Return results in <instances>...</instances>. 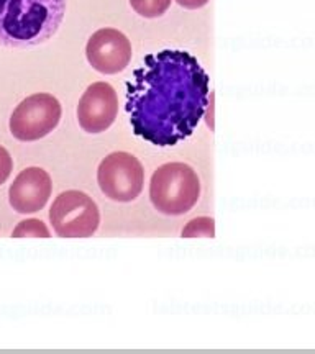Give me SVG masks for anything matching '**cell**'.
<instances>
[{
  "instance_id": "obj_11",
  "label": "cell",
  "mask_w": 315,
  "mask_h": 354,
  "mask_svg": "<svg viewBox=\"0 0 315 354\" xmlns=\"http://www.w3.org/2000/svg\"><path fill=\"white\" fill-rule=\"evenodd\" d=\"M215 234V221L210 216H199V218L190 220L188 227L183 230L184 238H194V236H207L214 238Z\"/></svg>"
},
{
  "instance_id": "obj_4",
  "label": "cell",
  "mask_w": 315,
  "mask_h": 354,
  "mask_svg": "<svg viewBox=\"0 0 315 354\" xmlns=\"http://www.w3.org/2000/svg\"><path fill=\"white\" fill-rule=\"evenodd\" d=\"M50 221L57 236L87 238L99 228L100 212L87 194L81 190H66L53 202Z\"/></svg>"
},
{
  "instance_id": "obj_10",
  "label": "cell",
  "mask_w": 315,
  "mask_h": 354,
  "mask_svg": "<svg viewBox=\"0 0 315 354\" xmlns=\"http://www.w3.org/2000/svg\"><path fill=\"white\" fill-rule=\"evenodd\" d=\"M172 0H130L133 10L145 19H158L171 7Z\"/></svg>"
},
{
  "instance_id": "obj_8",
  "label": "cell",
  "mask_w": 315,
  "mask_h": 354,
  "mask_svg": "<svg viewBox=\"0 0 315 354\" xmlns=\"http://www.w3.org/2000/svg\"><path fill=\"white\" fill-rule=\"evenodd\" d=\"M118 113L115 88L107 82L91 84L78 105V122L84 131L97 135L114 125Z\"/></svg>"
},
{
  "instance_id": "obj_13",
  "label": "cell",
  "mask_w": 315,
  "mask_h": 354,
  "mask_svg": "<svg viewBox=\"0 0 315 354\" xmlns=\"http://www.w3.org/2000/svg\"><path fill=\"white\" fill-rule=\"evenodd\" d=\"M12 169H13V161H12L10 153L0 145V185L10 177Z\"/></svg>"
},
{
  "instance_id": "obj_2",
  "label": "cell",
  "mask_w": 315,
  "mask_h": 354,
  "mask_svg": "<svg viewBox=\"0 0 315 354\" xmlns=\"http://www.w3.org/2000/svg\"><path fill=\"white\" fill-rule=\"evenodd\" d=\"M66 0H0V46L33 48L63 24Z\"/></svg>"
},
{
  "instance_id": "obj_6",
  "label": "cell",
  "mask_w": 315,
  "mask_h": 354,
  "mask_svg": "<svg viewBox=\"0 0 315 354\" xmlns=\"http://www.w3.org/2000/svg\"><path fill=\"white\" fill-rule=\"evenodd\" d=\"M61 104L55 95L33 94L21 100L10 117V133L19 141H38L48 136L61 120Z\"/></svg>"
},
{
  "instance_id": "obj_9",
  "label": "cell",
  "mask_w": 315,
  "mask_h": 354,
  "mask_svg": "<svg viewBox=\"0 0 315 354\" xmlns=\"http://www.w3.org/2000/svg\"><path fill=\"white\" fill-rule=\"evenodd\" d=\"M53 192L51 177L42 167H26L15 177L8 190L12 209L19 214H35L50 201Z\"/></svg>"
},
{
  "instance_id": "obj_14",
  "label": "cell",
  "mask_w": 315,
  "mask_h": 354,
  "mask_svg": "<svg viewBox=\"0 0 315 354\" xmlns=\"http://www.w3.org/2000/svg\"><path fill=\"white\" fill-rule=\"evenodd\" d=\"M181 7L189 8V10H196V8H202L204 6H207L208 0H176Z\"/></svg>"
},
{
  "instance_id": "obj_1",
  "label": "cell",
  "mask_w": 315,
  "mask_h": 354,
  "mask_svg": "<svg viewBox=\"0 0 315 354\" xmlns=\"http://www.w3.org/2000/svg\"><path fill=\"white\" fill-rule=\"evenodd\" d=\"M210 79L196 56L164 50L145 56L127 82V113L136 136L159 148L189 138L207 112Z\"/></svg>"
},
{
  "instance_id": "obj_12",
  "label": "cell",
  "mask_w": 315,
  "mask_h": 354,
  "mask_svg": "<svg viewBox=\"0 0 315 354\" xmlns=\"http://www.w3.org/2000/svg\"><path fill=\"white\" fill-rule=\"evenodd\" d=\"M13 238H21V236H35V238H50V230H48L46 225L43 223L42 220L32 218L20 221L17 225V228L13 230L12 233Z\"/></svg>"
},
{
  "instance_id": "obj_3",
  "label": "cell",
  "mask_w": 315,
  "mask_h": 354,
  "mask_svg": "<svg viewBox=\"0 0 315 354\" xmlns=\"http://www.w3.org/2000/svg\"><path fill=\"white\" fill-rule=\"evenodd\" d=\"M201 197V180L197 172L184 162H166L153 172L150 198L159 214L184 215Z\"/></svg>"
},
{
  "instance_id": "obj_7",
  "label": "cell",
  "mask_w": 315,
  "mask_h": 354,
  "mask_svg": "<svg viewBox=\"0 0 315 354\" xmlns=\"http://www.w3.org/2000/svg\"><path fill=\"white\" fill-rule=\"evenodd\" d=\"M89 64L97 73L112 74L122 73L132 61V43L125 35L115 28H100L89 38L86 46Z\"/></svg>"
},
{
  "instance_id": "obj_5",
  "label": "cell",
  "mask_w": 315,
  "mask_h": 354,
  "mask_svg": "<svg viewBox=\"0 0 315 354\" xmlns=\"http://www.w3.org/2000/svg\"><path fill=\"white\" fill-rule=\"evenodd\" d=\"M97 183L105 197L114 202H132L140 196L145 184V171L138 158L115 151L100 161Z\"/></svg>"
}]
</instances>
